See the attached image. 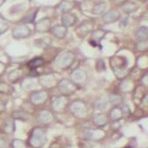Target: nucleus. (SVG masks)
Listing matches in <instances>:
<instances>
[{"label": "nucleus", "mask_w": 148, "mask_h": 148, "mask_svg": "<svg viewBox=\"0 0 148 148\" xmlns=\"http://www.w3.org/2000/svg\"><path fill=\"white\" fill-rule=\"evenodd\" d=\"M137 37L139 40H144L147 37V29L143 27L140 29H138V32L137 33Z\"/></svg>", "instance_id": "obj_5"}, {"label": "nucleus", "mask_w": 148, "mask_h": 148, "mask_svg": "<svg viewBox=\"0 0 148 148\" xmlns=\"http://www.w3.org/2000/svg\"><path fill=\"white\" fill-rule=\"evenodd\" d=\"M46 140V138L45 136V132L42 131L40 129H36L33 133L32 137L30 138V144L34 147H41Z\"/></svg>", "instance_id": "obj_1"}, {"label": "nucleus", "mask_w": 148, "mask_h": 148, "mask_svg": "<svg viewBox=\"0 0 148 148\" xmlns=\"http://www.w3.org/2000/svg\"><path fill=\"white\" fill-rule=\"evenodd\" d=\"M75 21H76V18H75V15H73V14L65 15L63 17V22H64V24L69 25V26L73 25Z\"/></svg>", "instance_id": "obj_4"}, {"label": "nucleus", "mask_w": 148, "mask_h": 148, "mask_svg": "<svg viewBox=\"0 0 148 148\" xmlns=\"http://www.w3.org/2000/svg\"><path fill=\"white\" fill-rule=\"evenodd\" d=\"M4 70H5V65L3 63L0 62V75H2V73H3Z\"/></svg>", "instance_id": "obj_9"}, {"label": "nucleus", "mask_w": 148, "mask_h": 148, "mask_svg": "<svg viewBox=\"0 0 148 148\" xmlns=\"http://www.w3.org/2000/svg\"><path fill=\"white\" fill-rule=\"evenodd\" d=\"M29 34H30V29L25 25H21V26L16 27L12 32L13 36L16 38H24V37L29 36Z\"/></svg>", "instance_id": "obj_2"}, {"label": "nucleus", "mask_w": 148, "mask_h": 148, "mask_svg": "<svg viewBox=\"0 0 148 148\" xmlns=\"http://www.w3.org/2000/svg\"><path fill=\"white\" fill-rule=\"evenodd\" d=\"M13 147L14 148H24L23 142L21 140H14L13 141Z\"/></svg>", "instance_id": "obj_7"}, {"label": "nucleus", "mask_w": 148, "mask_h": 148, "mask_svg": "<svg viewBox=\"0 0 148 148\" xmlns=\"http://www.w3.org/2000/svg\"><path fill=\"white\" fill-rule=\"evenodd\" d=\"M7 29H8V24H7L6 20L0 17V34L5 32Z\"/></svg>", "instance_id": "obj_6"}, {"label": "nucleus", "mask_w": 148, "mask_h": 148, "mask_svg": "<svg viewBox=\"0 0 148 148\" xmlns=\"http://www.w3.org/2000/svg\"><path fill=\"white\" fill-rule=\"evenodd\" d=\"M44 60L42 58H36V59H34L33 60H31L29 63V66L30 69H36V68H38V66H42L44 64Z\"/></svg>", "instance_id": "obj_3"}, {"label": "nucleus", "mask_w": 148, "mask_h": 148, "mask_svg": "<svg viewBox=\"0 0 148 148\" xmlns=\"http://www.w3.org/2000/svg\"><path fill=\"white\" fill-rule=\"evenodd\" d=\"M5 146V141L0 138V148H4Z\"/></svg>", "instance_id": "obj_8"}]
</instances>
